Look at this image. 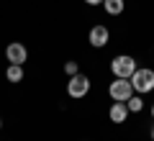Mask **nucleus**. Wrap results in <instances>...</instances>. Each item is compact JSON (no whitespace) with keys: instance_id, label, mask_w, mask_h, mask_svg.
Listing matches in <instances>:
<instances>
[{"instance_id":"nucleus-1","label":"nucleus","mask_w":154,"mask_h":141,"mask_svg":"<svg viewBox=\"0 0 154 141\" xmlns=\"http://www.w3.org/2000/svg\"><path fill=\"white\" fill-rule=\"evenodd\" d=\"M128 80H131V87L139 92V95L154 90V72L152 69H139V67H136V72H134Z\"/></svg>"},{"instance_id":"nucleus-2","label":"nucleus","mask_w":154,"mask_h":141,"mask_svg":"<svg viewBox=\"0 0 154 141\" xmlns=\"http://www.w3.org/2000/svg\"><path fill=\"white\" fill-rule=\"evenodd\" d=\"M110 69H113L116 77H123V80H128V77L136 72V59L128 54H121V57H116L113 62H110Z\"/></svg>"},{"instance_id":"nucleus-3","label":"nucleus","mask_w":154,"mask_h":141,"mask_svg":"<svg viewBox=\"0 0 154 141\" xmlns=\"http://www.w3.org/2000/svg\"><path fill=\"white\" fill-rule=\"evenodd\" d=\"M108 92H110V98H113L116 103H126V100H128V98L134 95L131 80H123V77H116V82H110Z\"/></svg>"},{"instance_id":"nucleus-4","label":"nucleus","mask_w":154,"mask_h":141,"mask_svg":"<svg viewBox=\"0 0 154 141\" xmlns=\"http://www.w3.org/2000/svg\"><path fill=\"white\" fill-rule=\"evenodd\" d=\"M88 90H90V80L85 75H72L69 77V82H67V92H69V98H82V95H88Z\"/></svg>"},{"instance_id":"nucleus-5","label":"nucleus","mask_w":154,"mask_h":141,"mask_svg":"<svg viewBox=\"0 0 154 141\" xmlns=\"http://www.w3.org/2000/svg\"><path fill=\"white\" fill-rule=\"evenodd\" d=\"M5 57H8L11 64H23V62H26V46H23V44H8Z\"/></svg>"},{"instance_id":"nucleus-6","label":"nucleus","mask_w":154,"mask_h":141,"mask_svg":"<svg viewBox=\"0 0 154 141\" xmlns=\"http://www.w3.org/2000/svg\"><path fill=\"white\" fill-rule=\"evenodd\" d=\"M126 115H128L126 103H113V105H110V110H108V118L113 121V123H123Z\"/></svg>"},{"instance_id":"nucleus-7","label":"nucleus","mask_w":154,"mask_h":141,"mask_svg":"<svg viewBox=\"0 0 154 141\" xmlns=\"http://www.w3.org/2000/svg\"><path fill=\"white\" fill-rule=\"evenodd\" d=\"M90 44H93V46H105V44H108V28L105 26H95L93 31H90Z\"/></svg>"},{"instance_id":"nucleus-8","label":"nucleus","mask_w":154,"mask_h":141,"mask_svg":"<svg viewBox=\"0 0 154 141\" xmlns=\"http://www.w3.org/2000/svg\"><path fill=\"white\" fill-rule=\"evenodd\" d=\"M105 11L110 13V16H118V13H123V0H103Z\"/></svg>"},{"instance_id":"nucleus-9","label":"nucleus","mask_w":154,"mask_h":141,"mask_svg":"<svg viewBox=\"0 0 154 141\" xmlns=\"http://www.w3.org/2000/svg\"><path fill=\"white\" fill-rule=\"evenodd\" d=\"M5 77H8V82H21L23 80L21 64H11V67H8V72H5Z\"/></svg>"},{"instance_id":"nucleus-10","label":"nucleus","mask_w":154,"mask_h":141,"mask_svg":"<svg viewBox=\"0 0 154 141\" xmlns=\"http://www.w3.org/2000/svg\"><path fill=\"white\" fill-rule=\"evenodd\" d=\"M141 105H144V103H141V98H139V95H131V98L126 100V108L134 110V113H139V110H141Z\"/></svg>"},{"instance_id":"nucleus-11","label":"nucleus","mask_w":154,"mask_h":141,"mask_svg":"<svg viewBox=\"0 0 154 141\" xmlns=\"http://www.w3.org/2000/svg\"><path fill=\"white\" fill-rule=\"evenodd\" d=\"M64 69H67V75H77V62H67V67H64Z\"/></svg>"},{"instance_id":"nucleus-12","label":"nucleus","mask_w":154,"mask_h":141,"mask_svg":"<svg viewBox=\"0 0 154 141\" xmlns=\"http://www.w3.org/2000/svg\"><path fill=\"white\" fill-rule=\"evenodd\" d=\"M88 5H98V3H103V0H85Z\"/></svg>"},{"instance_id":"nucleus-13","label":"nucleus","mask_w":154,"mask_h":141,"mask_svg":"<svg viewBox=\"0 0 154 141\" xmlns=\"http://www.w3.org/2000/svg\"><path fill=\"white\" fill-rule=\"evenodd\" d=\"M152 139H154V128H152Z\"/></svg>"},{"instance_id":"nucleus-14","label":"nucleus","mask_w":154,"mask_h":141,"mask_svg":"<svg viewBox=\"0 0 154 141\" xmlns=\"http://www.w3.org/2000/svg\"><path fill=\"white\" fill-rule=\"evenodd\" d=\"M152 115H154V105H152Z\"/></svg>"},{"instance_id":"nucleus-15","label":"nucleus","mask_w":154,"mask_h":141,"mask_svg":"<svg viewBox=\"0 0 154 141\" xmlns=\"http://www.w3.org/2000/svg\"><path fill=\"white\" fill-rule=\"evenodd\" d=\"M0 128H3V121H0Z\"/></svg>"}]
</instances>
